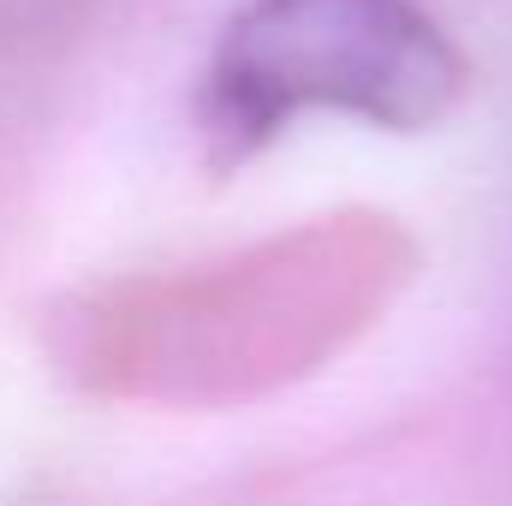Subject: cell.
<instances>
[{
    "instance_id": "1",
    "label": "cell",
    "mask_w": 512,
    "mask_h": 506,
    "mask_svg": "<svg viewBox=\"0 0 512 506\" xmlns=\"http://www.w3.org/2000/svg\"><path fill=\"white\" fill-rule=\"evenodd\" d=\"M459 96L465 60L417 0H251L209 54L203 131L227 149L310 114L429 131Z\"/></svg>"
}]
</instances>
